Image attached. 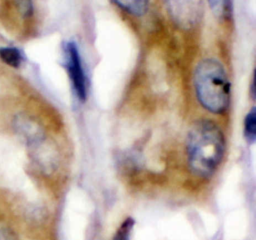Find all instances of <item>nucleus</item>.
<instances>
[{"instance_id":"f257e3e1","label":"nucleus","mask_w":256,"mask_h":240,"mask_svg":"<svg viewBox=\"0 0 256 240\" xmlns=\"http://www.w3.org/2000/svg\"><path fill=\"white\" fill-rule=\"evenodd\" d=\"M187 160L190 171L197 177H210L222 161L225 138L220 128L210 120L195 122L188 133Z\"/></svg>"},{"instance_id":"f03ea898","label":"nucleus","mask_w":256,"mask_h":240,"mask_svg":"<svg viewBox=\"0 0 256 240\" xmlns=\"http://www.w3.org/2000/svg\"><path fill=\"white\" fill-rule=\"evenodd\" d=\"M196 95L201 105L212 113L224 112L230 103V82L222 64L216 59H204L194 73Z\"/></svg>"},{"instance_id":"7ed1b4c3","label":"nucleus","mask_w":256,"mask_h":240,"mask_svg":"<svg viewBox=\"0 0 256 240\" xmlns=\"http://www.w3.org/2000/svg\"><path fill=\"white\" fill-rule=\"evenodd\" d=\"M173 21L181 28L193 27L200 18L201 0H164Z\"/></svg>"},{"instance_id":"20e7f679","label":"nucleus","mask_w":256,"mask_h":240,"mask_svg":"<svg viewBox=\"0 0 256 240\" xmlns=\"http://www.w3.org/2000/svg\"><path fill=\"white\" fill-rule=\"evenodd\" d=\"M66 69L76 96L84 101L87 95L86 77L78 48L74 42H69L66 45Z\"/></svg>"},{"instance_id":"39448f33","label":"nucleus","mask_w":256,"mask_h":240,"mask_svg":"<svg viewBox=\"0 0 256 240\" xmlns=\"http://www.w3.org/2000/svg\"><path fill=\"white\" fill-rule=\"evenodd\" d=\"M119 8L133 16H141L147 11L149 0H112Z\"/></svg>"},{"instance_id":"423d86ee","label":"nucleus","mask_w":256,"mask_h":240,"mask_svg":"<svg viewBox=\"0 0 256 240\" xmlns=\"http://www.w3.org/2000/svg\"><path fill=\"white\" fill-rule=\"evenodd\" d=\"M213 14L221 19H229L232 13V0H207Z\"/></svg>"},{"instance_id":"0eeeda50","label":"nucleus","mask_w":256,"mask_h":240,"mask_svg":"<svg viewBox=\"0 0 256 240\" xmlns=\"http://www.w3.org/2000/svg\"><path fill=\"white\" fill-rule=\"evenodd\" d=\"M0 58L3 62L11 67H19L23 61L21 52L14 47H2L0 48Z\"/></svg>"},{"instance_id":"6e6552de","label":"nucleus","mask_w":256,"mask_h":240,"mask_svg":"<svg viewBox=\"0 0 256 240\" xmlns=\"http://www.w3.org/2000/svg\"><path fill=\"white\" fill-rule=\"evenodd\" d=\"M244 136L249 143H254L256 139V111L252 108L244 119Z\"/></svg>"},{"instance_id":"1a4fd4ad","label":"nucleus","mask_w":256,"mask_h":240,"mask_svg":"<svg viewBox=\"0 0 256 240\" xmlns=\"http://www.w3.org/2000/svg\"><path fill=\"white\" fill-rule=\"evenodd\" d=\"M134 226V220L131 217L126 218L115 232L112 240H129Z\"/></svg>"},{"instance_id":"9d476101","label":"nucleus","mask_w":256,"mask_h":240,"mask_svg":"<svg viewBox=\"0 0 256 240\" xmlns=\"http://www.w3.org/2000/svg\"><path fill=\"white\" fill-rule=\"evenodd\" d=\"M20 10L24 16H29L32 13V2L31 0H18Z\"/></svg>"},{"instance_id":"9b49d317","label":"nucleus","mask_w":256,"mask_h":240,"mask_svg":"<svg viewBox=\"0 0 256 240\" xmlns=\"http://www.w3.org/2000/svg\"><path fill=\"white\" fill-rule=\"evenodd\" d=\"M0 240H15V239L8 230L0 226Z\"/></svg>"}]
</instances>
